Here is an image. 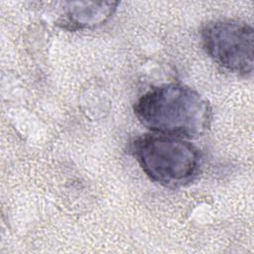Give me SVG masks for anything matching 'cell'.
Returning <instances> with one entry per match:
<instances>
[{"label":"cell","mask_w":254,"mask_h":254,"mask_svg":"<svg viewBox=\"0 0 254 254\" xmlns=\"http://www.w3.org/2000/svg\"><path fill=\"white\" fill-rule=\"evenodd\" d=\"M134 114L155 134L181 139L203 135L212 121L208 100L181 83H165L151 88L134 104Z\"/></svg>","instance_id":"obj_1"},{"label":"cell","mask_w":254,"mask_h":254,"mask_svg":"<svg viewBox=\"0 0 254 254\" xmlns=\"http://www.w3.org/2000/svg\"><path fill=\"white\" fill-rule=\"evenodd\" d=\"M130 149L146 176L166 188L188 186L201 171L200 151L185 139L144 134L132 141Z\"/></svg>","instance_id":"obj_2"},{"label":"cell","mask_w":254,"mask_h":254,"mask_svg":"<svg viewBox=\"0 0 254 254\" xmlns=\"http://www.w3.org/2000/svg\"><path fill=\"white\" fill-rule=\"evenodd\" d=\"M200 38L205 53L224 69L249 75L254 65V30L251 25L232 19L206 23Z\"/></svg>","instance_id":"obj_3"},{"label":"cell","mask_w":254,"mask_h":254,"mask_svg":"<svg viewBox=\"0 0 254 254\" xmlns=\"http://www.w3.org/2000/svg\"><path fill=\"white\" fill-rule=\"evenodd\" d=\"M117 6L118 2H67L61 24L70 31L94 28L104 24Z\"/></svg>","instance_id":"obj_4"}]
</instances>
